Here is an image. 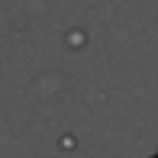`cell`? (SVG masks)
Listing matches in <instances>:
<instances>
[{
    "mask_svg": "<svg viewBox=\"0 0 158 158\" xmlns=\"http://www.w3.org/2000/svg\"><path fill=\"white\" fill-rule=\"evenodd\" d=\"M155 158H158V155H155Z\"/></svg>",
    "mask_w": 158,
    "mask_h": 158,
    "instance_id": "6da1fadb",
    "label": "cell"
}]
</instances>
